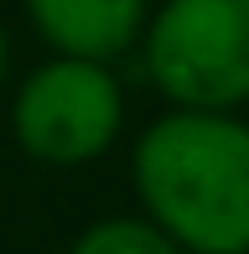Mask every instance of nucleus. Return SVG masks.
Masks as SVG:
<instances>
[{
  "mask_svg": "<svg viewBox=\"0 0 249 254\" xmlns=\"http://www.w3.org/2000/svg\"><path fill=\"white\" fill-rule=\"evenodd\" d=\"M140 213L182 254H249V120L239 109H172L130 156Z\"/></svg>",
  "mask_w": 249,
  "mask_h": 254,
  "instance_id": "f257e3e1",
  "label": "nucleus"
},
{
  "mask_svg": "<svg viewBox=\"0 0 249 254\" xmlns=\"http://www.w3.org/2000/svg\"><path fill=\"white\" fill-rule=\"evenodd\" d=\"M156 94L182 109L249 104V0H161L140 31Z\"/></svg>",
  "mask_w": 249,
  "mask_h": 254,
  "instance_id": "f03ea898",
  "label": "nucleus"
},
{
  "mask_svg": "<svg viewBox=\"0 0 249 254\" xmlns=\"http://www.w3.org/2000/svg\"><path fill=\"white\" fill-rule=\"evenodd\" d=\"M16 145L42 166H88L115 151L124 130V94L115 63L52 52L21 78L10 99Z\"/></svg>",
  "mask_w": 249,
  "mask_h": 254,
  "instance_id": "7ed1b4c3",
  "label": "nucleus"
},
{
  "mask_svg": "<svg viewBox=\"0 0 249 254\" xmlns=\"http://www.w3.org/2000/svg\"><path fill=\"white\" fill-rule=\"evenodd\" d=\"M31 16V31L62 57H94L115 63L130 47H140L151 0H21Z\"/></svg>",
  "mask_w": 249,
  "mask_h": 254,
  "instance_id": "20e7f679",
  "label": "nucleus"
},
{
  "mask_svg": "<svg viewBox=\"0 0 249 254\" xmlns=\"http://www.w3.org/2000/svg\"><path fill=\"white\" fill-rule=\"evenodd\" d=\"M67 254H182V249L145 213H115V218L88 223L83 234L67 244Z\"/></svg>",
  "mask_w": 249,
  "mask_h": 254,
  "instance_id": "39448f33",
  "label": "nucleus"
},
{
  "mask_svg": "<svg viewBox=\"0 0 249 254\" xmlns=\"http://www.w3.org/2000/svg\"><path fill=\"white\" fill-rule=\"evenodd\" d=\"M5 73H10V37H5V21H0V88H5Z\"/></svg>",
  "mask_w": 249,
  "mask_h": 254,
  "instance_id": "423d86ee",
  "label": "nucleus"
}]
</instances>
